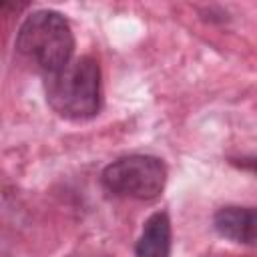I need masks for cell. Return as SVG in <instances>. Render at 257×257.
Returning <instances> with one entry per match:
<instances>
[{
	"label": "cell",
	"mask_w": 257,
	"mask_h": 257,
	"mask_svg": "<svg viewBox=\"0 0 257 257\" xmlns=\"http://www.w3.org/2000/svg\"><path fill=\"white\" fill-rule=\"evenodd\" d=\"M46 102L70 120L92 118L100 108V66L90 56L72 58L64 68L44 74Z\"/></svg>",
	"instance_id": "cell-1"
},
{
	"label": "cell",
	"mask_w": 257,
	"mask_h": 257,
	"mask_svg": "<svg viewBox=\"0 0 257 257\" xmlns=\"http://www.w3.org/2000/svg\"><path fill=\"white\" fill-rule=\"evenodd\" d=\"M215 231L235 243L257 247V209L255 207H221L213 217Z\"/></svg>",
	"instance_id": "cell-4"
},
{
	"label": "cell",
	"mask_w": 257,
	"mask_h": 257,
	"mask_svg": "<svg viewBox=\"0 0 257 257\" xmlns=\"http://www.w3.org/2000/svg\"><path fill=\"white\" fill-rule=\"evenodd\" d=\"M137 257H169L171 255V221L165 211L153 213L143 227L135 245Z\"/></svg>",
	"instance_id": "cell-5"
},
{
	"label": "cell",
	"mask_w": 257,
	"mask_h": 257,
	"mask_svg": "<svg viewBox=\"0 0 257 257\" xmlns=\"http://www.w3.org/2000/svg\"><path fill=\"white\" fill-rule=\"evenodd\" d=\"M14 46L16 52L36 64L42 74H52L72 60L74 34L62 14L36 10L22 20Z\"/></svg>",
	"instance_id": "cell-2"
},
{
	"label": "cell",
	"mask_w": 257,
	"mask_h": 257,
	"mask_svg": "<svg viewBox=\"0 0 257 257\" xmlns=\"http://www.w3.org/2000/svg\"><path fill=\"white\" fill-rule=\"evenodd\" d=\"M100 183L114 197L153 201L165 189L167 167L153 155H128L106 165Z\"/></svg>",
	"instance_id": "cell-3"
}]
</instances>
